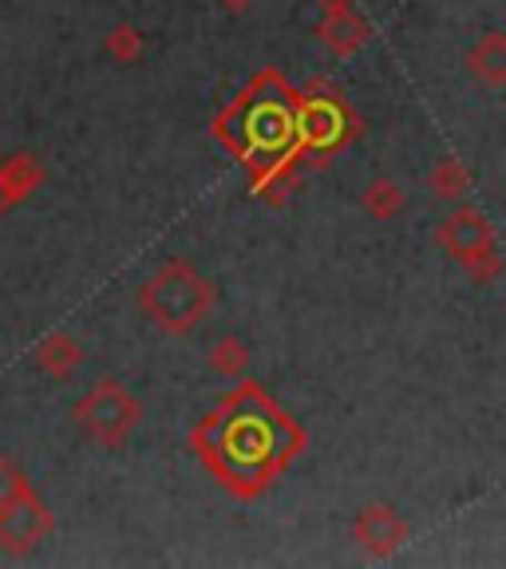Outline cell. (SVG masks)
Masks as SVG:
<instances>
[{"mask_svg":"<svg viewBox=\"0 0 506 569\" xmlns=\"http://www.w3.org/2000/svg\"><path fill=\"white\" fill-rule=\"evenodd\" d=\"M312 4H317L320 12H337V9H353L356 0H312Z\"/></svg>","mask_w":506,"mask_h":569,"instance_id":"cell-15","label":"cell"},{"mask_svg":"<svg viewBox=\"0 0 506 569\" xmlns=\"http://www.w3.org/2000/svg\"><path fill=\"white\" fill-rule=\"evenodd\" d=\"M9 210H12V202L4 198V190H0V213H9Z\"/></svg>","mask_w":506,"mask_h":569,"instance_id":"cell-17","label":"cell"},{"mask_svg":"<svg viewBox=\"0 0 506 569\" xmlns=\"http://www.w3.org/2000/svg\"><path fill=\"white\" fill-rule=\"evenodd\" d=\"M356 542L365 546L373 558H388L408 542V522L391 507H365L353 522Z\"/></svg>","mask_w":506,"mask_h":569,"instance_id":"cell-5","label":"cell"},{"mask_svg":"<svg viewBox=\"0 0 506 569\" xmlns=\"http://www.w3.org/2000/svg\"><path fill=\"white\" fill-rule=\"evenodd\" d=\"M218 4H222L226 12H249L254 4H258V0H218Z\"/></svg>","mask_w":506,"mask_h":569,"instance_id":"cell-16","label":"cell"},{"mask_svg":"<svg viewBox=\"0 0 506 569\" xmlns=\"http://www.w3.org/2000/svg\"><path fill=\"white\" fill-rule=\"evenodd\" d=\"M28 490H32V487H28L24 471H20L12 459H4V455H0V515H4L17 498H24Z\"/></svg>","mask_w":506,"mask_h":569,"instance_id":"cell-14","label":"cell"},{"mask_svg":"<svg viewBox=\"0 0 506 569\" xmlns=\"http://www.w3.org/2000/svg\"><path fill=\"white\" fill-rule=\"evenodd\" d=\"M40 187H44V162L36 159V154L20 151L12 159H0V190H4V198L12 206H20Z\"/></svg>","mask_w":506,"mask_h":569,"instance_id":"cell-7","label":"cell"},{"mask_svg":"<svg viewBox=\"0 0 506 569\" xmlns=\"http://www.w3.org/2000/svg\"><path fill=\"white\" fill-rule=\"evenodd\" d=\"M71 419L80 423V431L91 443L111 451V447H123L127 439L135 436V427L142 423V403L135 391H127L119 380L103 376V380H96L80 400H76Z\"/></svg>","mask_w":506,"mask_h":569,"instance_id":"cell-2","label":"cell"},{"mask_svg":"<svg viewBox=\"0 0 506 569\" xmlns=\"http://www.w3.org/2000/svg\"><path fill=\"white\" fill-rule=\"evenodd\" d=\"M427 187H431V194H436L439 202H463V198L472 194V174H467V167H463L459 159L444 154V159L431 167V174H427Z\"/></svg>","mask_w":506,"mask_h":569,"instance_id":"cell-10","label":"cell"},{"mask_svg":"<svg viewBox=\"0 0 506 569\" xmlns=\"http://www.w3.org/2000/svg\"><path fill=\"white\" fill-rule=\"evenodd\" d=\"M139 309L155 329L170 332V337H187L214 309V289L190 261L170 258L142 281Z\"/></svg>","mask_w":506,"mask_h":569,"instance_id":"cell-1","label":"cell"},{"mask_svg":"<svg viewBox=\"0 0 506 569\" xmlns=\"http://www.w3.org/2000/svg\"><path fill=\"white\" fill-rule=\"evenodd\" d=\"M32 365L52 376V380H63V376H71L83 365V345L76 337H68V332H52V337H44L36 345Z\"/></svg>","mask_w":506,"mask_h":569,"instance_id":"cell-8","label":"cell"},{"mask_svg":"<svg viewBox=\"0 0 506 569\" xmlns=\"http://www.w3.org/2000/svg\"><path fill=\"white\" fill-rule=\"evenodd\" d=\"M467 68L479 76L487 88H503L506 83V40L498 32H487L479 44L467 52Z\"/></svg>","mask_w":506,"mask_h":569,"instance_id":"cell-9","label":"cell"},{"mask_svg":"<svg viewBox=\"0 0 506 569\" xmlns=\"http://www.w3.org/2000/svg\"><path fill=\"white\" fill-rule=\"evenodd\" d=\"M210 368L222 376V380H241L249 368V345L241 337H234V332L222 337L210 348Z\"/></svg>","mask_w":506,"mask_h":569,"instance_id":"cell-12","label":"cell"},{"mask_svg":"<svg viewBox=\"0 0 506 569\" xmlns=\"http://www.w3.org/2000/svg\"><path fill=\"white\" fill-rule=\"evenodd\" d=\"M317 40L329 48L337 60H348V56H356L368 40H373V28H368V20L356 9H337V12H325V17H320Z\"/></svg>","mask_w":506,"mask_h":569,"instance_id":"cell-6","label":"cell"},{"mask_svg":"<svg viewBox=\"0 0 506 569\" xmlns=\"http://www.w3.org/2000/svg\"><path fill=\"white\" fill-rule=\"evenodd\" d=\"M103 48L116 63H135L147 52V40H142V32L135 24H116L103 36Z\"/></svg>","mask_w":506,"mask_h":569,"instance_id":"cell-13","label":"cell"},{"mask_svg":"<svg viewBox=\"0 0 506 569\" xmlns=\"http://www.w3.org/2000/svg\"><path fill=\"white\" fill-rule=\"evenodd\" d=\"M48 530H52V515H48V507L40 502L36 490H28L24 498H17V502L0 515V546H4V553H12V558H24L28 550H36V546L48 538Z\"/></svg>","mask_w":506,"mask_h":569,"instance_id":"cell-4","label":"cell"},{"mask_svg":"<svg viewBox=\"0 0 506 569\" xmlns=\"http://www.w3.org/2000/svg\"><path fill=\"white\" fill-rule=\"evenodd\" d=\"M404 210V187L396 178H373L365 190V213L373 222H396Z\"/></svg>","mask_w":506,"mask_h":569,"instance_id":"cell-11","label":"cell"},{"mask_svg":"<svg viewBox=\"0 0 506 569\" xmlns=\"http://www.w3.org/2000/svg\"><path fill=\"white\" fill-rule=\"evenodd\" d=\"M439 246L459 261L475 281H495L503 273V258H498L495 226L479 206H459L455 213H447L439 226Z\"/></svg>","mask_w":506,"mask_h":569,"instance_id":"cell-3","label":"cell"}]
</instances>
